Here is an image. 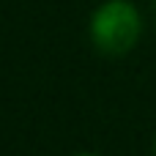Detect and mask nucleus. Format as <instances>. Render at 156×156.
I'll return each instance as SVG.
<instances>
[{"label":"nucleus","mask_w":156,"mask_h":156,"mask_svg":"<svg viewBox=\"0 0 156 156\" xmlns=\"http://www.w3.org/2000/svg\"><path fill=\"white\" fill-rule=\"evenodd\" d=\"M143 33V19L134 3L107 0L90 19V38L104 55H126Z\"/></svg>","instance_id":"nucleus-1"},{"label":"nucleus","mask_w":156,"mask_h":156,"mask_svg":"<svg viewBox=\"0 0 156 156\" xmlns=\"http://www.w3.org/2000/svg\"><path fill=\"white\" fill-rule=\"evenodd\" d=\"M80 156H93V154H80Z\"/></svg>","instance_id":"nucleus-2"},{"label":"nucleus","mask_w":156,"mask_h":156,"mask_svg":"<svg viewBox=\"0 0 156 156\" xmlns=\"http://www.w3.org/2000/svg\"><path fill=\"white\" fill-rule=\"evenodd\" d=\"M154 8H156V0H154Z\"/></svg>","instance_id":"nucleus-3"}]
</instances>
